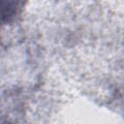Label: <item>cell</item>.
I'll list each match as a JSON object with an SVG mask.
<instances>
[{"label": "cell", "mask_w": 124, "mask_h": 124, "mask_svg": "<svg viewBox=\"0 0 124 124\" xmlns=\"http://www.w3.org/2000/svg\"><path fill=\"white\" fill-rule=\"evenodd\" d=\"M5 1H7L8 4H7L6 7L3 8L4 9V13L6 12V10H8V14L7 15H9V16L12 13H14L19 7V5L22 3V0H3V2H5Z\"/></svg>", "instance_id": "obj_1"}]
</instances>
